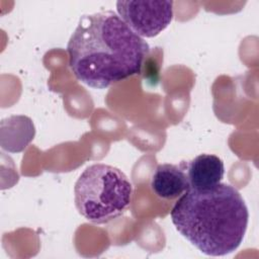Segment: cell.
Here are the masks:
<instances>
[{
  "label": "cell",
  "instance_id": "cell-3",
  "mask_svg": "<svg viewBox=\"0 0 259 259\" xmlns=\"http://www.w3.org/2000/svg\"><path fill=\"white\" fill-rule=\"evenodd\" d=\"M75 204L87 221L101 225L119 218L130 206L133 186L116 167L97 163L88 166L74 187Z\"/></svg>",
  "mask_w": 259,
  "mask_h": 259
},
{
  "label": "cell",
  "instance_id": "cell-6",
  "mask_svg": "<svg viewBox=\"0 0 259 259\" xmlns=\"http://www.w3.org/2000/svg\"><path fill=\"white\" fill-rule=\"evenodd\" d=\"M190 188L207 189L221 183L225 166L221 158L211 154H200L186 163Z\"/></svg>",
  "mask_w": 259,
  "mask_h": 259
},
{
  "label": "cell",
  "instance_id": "cell-4",
  "mask_svg": "<svg viewBox=\"0 0 259 259\" xmlns=\"http://www.w3.org/2000/svg\"><path fill=\"white\" fill-rule=\"evenodd\" d=\"M116 10L125 24L142 38L157 36L173 19V1L119 0Z\"/></svg>",
  "mask_w": 259,
  "mask_h": 259
},
{
  "label": "cell",
  "instance_id": "cell-5",
  "mask_svg": "<svg viewBox=\"0 0 259 259\" xmlns=\"http://www.w3.org/2000/svg\"><path fill=\"white\" fill-rule=\"evenodd\" d=\"M150 186L153 193L161 199L173 200L180 197L190 188L186 162L158 165L151 176Z\"/></svg>",
  "mask_w": 259,
  "mask_h": 259
},
{
  "label": "cell",
  "instance_id": "cell-2",
  "mask_svg": "<svg viewBox=\"0 0 259 259\" xmlns=\"http://www.w3.org/2000/svg\"><path fill=\"white\" fill-rule=\"evenodd\" d=\"M176 230L208 256H224L241 245L249 222L248 207L232 185L189 188L170 212Z\"/></svg>",
  "mask_w": 259,
  "mask_h": 259
},
{
  "label": "cell",
  "instance_id": "cell-7",
  "mask_svg": "<svg viewBox=\"0 0 259 259\" xmlns=\"http://www.w3.org/2000/svg\"><path fill=\"white\" fill-rule=\"evenodd\" d=\"M1 148L10 153L22 152L33 140L35 128L25 115H12L1 121Z\"/></svg>",
  "mask_w": 259,
  "mask_h": 259
},
{
  "label": "cell",
  "instance_id": "cell-1",
  "mask_svg": "<svg viewBox=\"0 0 259 259\" xmlns=\"http://www.w3.org/2000/svg\"><path fill=\"white\" fill-rule=\"evenodd\" d=\"M149 51L148 42L110 10L83 15L67 46L75 77L96 89L140 74Z\"/></svg>",
  "mask_w": 259,
  "mask_h": 259
}]
</instances>
